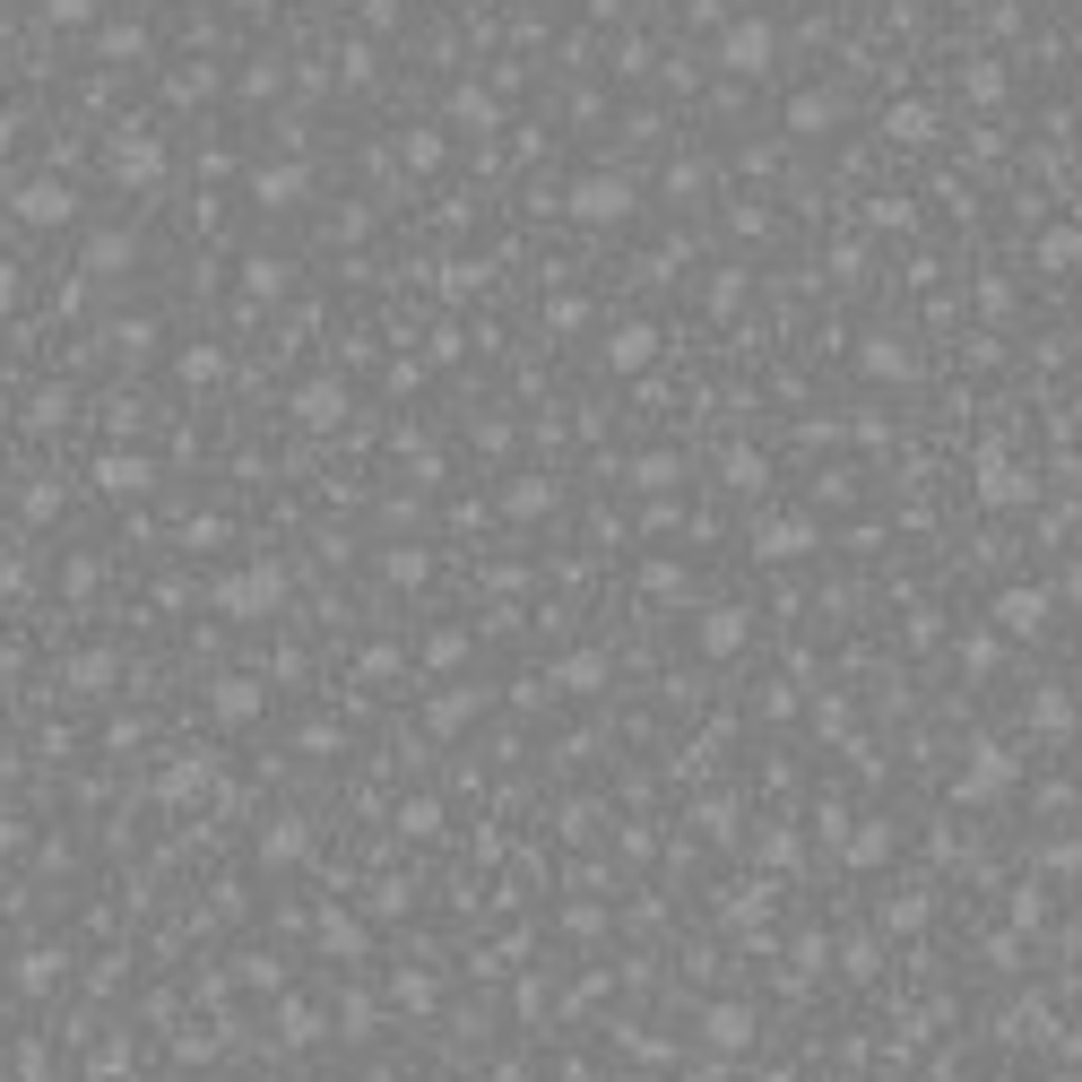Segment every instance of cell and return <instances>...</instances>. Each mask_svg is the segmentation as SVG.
I'll return each instance as SVG.
<instances>
[{"label": "cell", "instance_id": "16", "mask_svg": "<svg viewBox=\"0 0 1082 1082\" xmlns=\"http://www.w3.org/2000/svg\"><path fill=\"white\" fill-rule=\"evenodd\" d=\"M9 848H17V823H0V857H9Z\"/></svg>", "mask_w": 1082, "mask_h": 1082}, {"label": "cell", "instance_id": "1", "mask_svg": "<svg viewBox=\"0 0 1082 1082\" xmlns=\"http://www.w3.org/2000/svg\"><path fill=\"white\" fill-rule=\"evenodd\" d=\"M277 590H286V581H277L269 563H251V572H226V581H217V606H226V615H269Z\"/></svg>", "mask_w": 1082, "mask_h": 1082}, {"label": "cell", "instance_id": "13", "mask_svg": "<svg viewBox=\"0 0 1082 1082\" xmlns=\"http://www.w3.org/2000/svg\"><path fill=\"white\" fill-rule=\"evenodd\" d=\"M788 121H797V130H823V121H832V96H797V114H788Z\"/></svg>", "mask_w": 1082, "mask_h": 1082}, {"label": "cell", "instance_id": "10", "mask_svg": "<svg viewBox=\"0 0 1082 1082\" xmlns=\"http://www.w3.org/2000/svg\"><path fill=\"white\" fill-rule=\"evenodd\" d=\"M702 641H711V650H736V641H745V615H711Z\"/></svg>", "mask_w": 1082, "mask_h": 1082}, {"label": "cell", "instance_id": "6", "mask_svg": "<svg viewBox=\"0 0 1082 1082\" xmlns=\"http://www.w3.org/2000/svg\"><path fill=\"white\" fill-rule=\"evenodd\" d=\"M96 485H105V494H139V485H147V460H130V451H121V460H105V468H96Z\"/></svg>", "mask_w": 1082, "mask_h": 1082}, {"label": "cell", "instance_id": "5", "mask_svg": "<svg viewBox=\"0 0 1082 1082\" xmlns=\"http://www.w3.org/2000/svg\"><path fill=\"white\" fill-rule=\"evenodd\" d=\"M114 174H130V182H156L165 174V156L147 147V139H121V156H114Z\"/></svg>", "mask_w": 1082, "mask_h": 1082}, {"label": "cell", "instance_id": "8", "mask_svg": "<svg viewBox=\"0 0 1082 1082\" xmlns=\"http://www.w3.org/2000/svg\"><path fill=\"white\" fill-rule=\"evenodd\" d=\"M295 191H304V174H295V165H269V174H260V200H269V209H286Z\"/></svg>", "mask_w": 1082, "mask_h": 1082}, {"label": "cell", "instance_id": "15", "mask_svg": "<svg viewBox=\"0 0 1082 1082\" xmlns=\"http://www.w3.org/2000/svg\"><path fill=\"white\" fill-rule=\"evenodd\" d=\"M87 260H96V269H121V260H130V235H105L96 251H87Z\"/></svg>", "mask_w": 1082, "mask_h": 1082}, {"label": "cell", "instance_id": "11", "mask_svg": "<svg viewBox=\"0 0 1082 1082\" xmlns=\"http://www.w3.org/2000/svg\"><path fill=\"white\" fill-rule=\"evenodd\" d=\"M451 114H460V121H468V130H485V121H494V105H485V96H477V87H460V96H451Z\"/></svg>", "mask_w": 1082, "mask_h": 1082}, {"label": "cell", "instance_id": "2", "mask_svg": "<svg viewBox=\"0 0 1082 1082\" xmlns=\"http://www.w3.org/2000/svg\"><path fill=\"white\" fill-rule=\"evenodd\" d=\"M720 61H727V70H745V79H753V70H771V26H762V17H736V26H727V44H720Z\"/></svg>", "mask_w": 1082, "mask_h": 1082}, {"label": "cell", "instance_id": "9", "mask_svg": "<svg viewBox=\"0 0 1082 1082\" xmlns=\"http://www.w3.org/2000/svg\"><path fill=\"white\" fill-rule=\"evenodd\" d=\"M797 546H815V528H797V520H771L762 528V555H797Z\"/></svg>", "mask_w": 1082, "mask_h": 1082}, {"label": "cell", "instance_id": "4", "mask_svg": "<svg viewBox=\"0 0 1082 1082\" xmlns=\"http://www.w3.org/2000/svg\"><path fill=\"white\" fill-rule=\"evenodd\" d=\"M70 209H79L70 182H26V191H17V217H26V226H61Z\"/></svg>", "mask_w": 1082, "mask_h": 1082}, {"label": "cell", "instance_id": "14", "mask_svg": "<svg viewBox=\"0 0 1082 1082\" xmlns=\"http://www.w3.org/2000/svg\"><path fill=\"white\" fill-rule=\"evenodd\" d=\"M217 711H226V720H242V711H260V693H251V685H226V693H217Z\"/></svg>", "mask_w": 1082, "mask_h": 1082}, {"label": "cell", "instance_id": "7", "mask_svg": "<svg viewBox=\"0 0 1082 1082\" xmlns=\"http://www.w3.org/2000/svg\"><path fill=\"white\" fill-rule=\"evenodd\" d=\"M606 356H615V364H650V356H658V330H615Z\"/></svg>", "mask_w": 1082, "mask_h": 1082}, {"label": "cell", "instance_id": "12", "mask_svg": "<svg viewBox=\"0 0 1082 1082\" xmlns=\"http://www.w3.org/2000/svg\"><path fill=\"white\" fill-rule=\"evenodd\" d=\"M927 130H936V121H927V105H901V114H892V139H927Z\"/></svg>", "mask_w": 1082, "mask_h": 1082}, {"label": "cell", "instance_id": "3", "mask_svg": "<svg viewBox=\"0 0 1082 1082\" xmlns=\"http://www.w3.org/2000/svg\"><path fill=\"white\" fill-rule=\"evenodd\" d=\"M623 209H632V182H615V174H598V182L572 191V217H590V226H598V217H623Z\"/></svg>", "mask_w": 1082, "mask_h": 1082}]
</instances>
